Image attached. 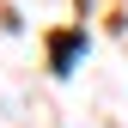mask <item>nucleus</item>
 <instances>
[{"label": "nucleus", "mask_w": 128, "mask_h": 128, "mask_svg": "<svg viewBox=\"0 0 128 128\" xmlns=\"http://www.w3.org/2000/svg\"><path fill=\"white\" fill-rule=\"evenodd\" d=\"M73 55H79V37H61V43H55V73H67Z\"/></svg>", "instance_id": "1"}]
</instances>
